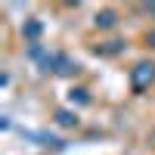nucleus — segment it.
Returning a JSON list of instances; mask_svg holds the SVG:
<instances>
[{
	"label": "nucleus",
	"instance_id": "f257e3e1",
	"mask_svg": "<svg viewBox=\"0 0 155 155\" xmlns=\"http://www.w3.org/2000/svg\"><path fill=\"white\" fill-rule=\"evenodd\" d=\"M152 78H155V65H152V62H143V65H137V68H134V87H137V90H140V87H146Z\"/></svg>",
	"mask_w": 155,
	"mask_h": 155
},
{
	"label": "nucleus",
	"instance_id": "f03ea898",
	"mask_svg": "<svg viewBox=\"0 0 155 155\" xmlns=\"http://www.w3.org/2000/svg\"><path fill=\"white\" fill-rule=\"evenodd\" d=\"M25 34H28L31 41H37V37H41V22H37V19H31L28 25H25Z\"/></svg>",
	"mask_w": 155,
	"mask_h": 155
},
{
	"label": "nucleus",
	"instance_id": "423d86ee",
	"mask_svg": "<svg viewBox=\"0 0 155 155\" xmlns=\"http://www.w3.org/2000/svg\"><path fill=\"white\" fill-rule=\"evenodd\" d=\"M152 41H155V37H152Z\"/></svg>",
	"mask_w": 155,
	"mask_h": 155
},
{
	"label": "nucleus",
	"instance_id": "20e7f679",
	"mask_svg": "<svg viewBox=\"0 0 155 155\" xmlns=\"http://www.w3.org/2000/svg\"><path fill=\"white\" fill-rule=\"evenodd\" d=\"M74 121H78V118H74L71 112H59V124H65V127H71Z\"/></svg>",
	"mask_w": 155,
	"mask_h": 155
},
{
	"label": "nucleus",
	"instance_id": "7ed1b4c3",
	"mask_svg": "<svg viewBox=\"0 0 155 155\" xmlns=\"http://www.w3.org/2000/svg\"><path fill=\"white\" fill-rule=\"evenodd\" d=\"M96 25L109 28V25H115V16H112V12H102V16H96Z\"/></svg>",
	"mask_w": 155,
	"mask_h": 155
},
{
	"label": "nucleus",
	"instance_id": "39448f33",
	"mask_svg": "<svg viewBox=\"0 0 155 155\" xmlns=\"http://www.w3.org/2000/svg\"><path fill=\"white\" fill-rule=\"evenodd\" d=\"M149 9H152V16H155V6H149Z\"/></svg>",
	"mask_w": 155,
	"mask_h": 155
}]
</instances>
